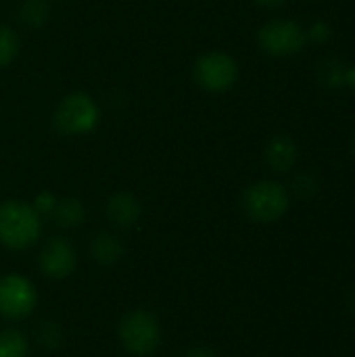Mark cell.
I'll use <instances>...</instances> for the list:
<instances>
[{
    "label": "cell",
    "mask_w": 355,
    "mask_h": 357,
    "mask_svg": "<svg viewBox=\"0 0 355 357\" xmlns=\"http://www.w3.org/2000/svg\"><path fill=\"white\" fill-rule=\"evenodd\" d=\"M354 151H355V138H354Z\"/></svg>",
    "instance_id": "21"
},
{
    "label": "cell",
    "mask_w": 355,
    "mask_h": 357,
    "mask_svg": "<svg viewBox=\"0 0 355 357\" xmlns=\"http://www.w3.org/2000/svg\"><path fill=\"white\" fill-rule=\"evenodd\" d=\"M19 50H21L19 33L10 25L0 23V69L8 67L19 56Z\"/></svg>",
    "instance_id": "16"
},
{
    "label": "cell",
    "mask_w": 355,
    "mask_h": 357,
    "mask_svg": "<svg viewBox=\"0 0 355 357\" xmlns=\"http://www.w3.org/2000/svg\"><path fill=\"white\" fill-rule=\"evenodd\" d=\"M0 357H29V339L19 328L0 331Z\"/></svg>",
    "instance_id": "13"
},
{
    "label": "cell",
    "mask_w": 355,
    "mask_h": 357,
    "mask_svg": "<svg viewBox=\"0 0 355 357\" xmlns=\"http://www.w3.org/2000/svg\"><path fill=\"white\" fill-rule=\"evenodd\" d=\"M38 299V289L27 276L17 272L0 276V318L21 322L36 312Z\"/></svg>",
    "instance_id": "5"
},
{
    "label": "cell",
    "mask_w": 355,
    "mask_h": 357,
    "mask_svg": "<svg viewBox=\"0 0 355 357\" xmlns=\"http://www.w3.org/2000/svg\"><path fill=\"white\" fill-rule=\"evenodd\" d=\"M50 218L54 220V224L63 230H73L80 228L86 220V207L80 199L75 197H67V199H59Z\"/></svg>",
    "instance_id": "12"
},
{
    "label": "cell",
    "mask_w": 355,
    "mask_h": 357,
    "mask_svg": "<svg viewBox=\"0 0 355 357\" xmlns=\"http://www.w3.org/2000/svg\"><path fill=\"white\" fill-rule=\"evenodd\" d=\"M184 357H218L211 349H207V347H192V349H188Z\"/></svg>",
    "instance_id": "19"
},
{
    "label": "cell",
    "mask_w": 355,
    "mask_h": 357,
    "mask_svg": "<svg viewBox=\"0 0 355 357\" xmlns=\"http://www.w3.org/2000/svg\"><path fill=\"white\" fill-rule=\"evenodd\" d=\"M262 50L270 56H293L303 50L308 33L303 27L289 19H272L257 31Z\"/></svg>",
    "instance_id": "7"
},
{
    "label": "cell",
    "mask_w": 355,
    "mask_h": 357,
    "mask_svg": "<svg viewBox=\"0 0 355 357\" xmlns=\"http://www.w3.org/2000/svg\"><path fill=\"white\" fill-rule=\"evenodd\" d=\"M289 190L274 180H259L245 188L241 207L245 215L257 224H274L289 211Z\"/></svg>",
    "instance_id": "3"
},
{
    "label": "cell",
    "mask_w": 355,
    "mask_h": 357,
    "mask_svg": "<svg viewBox=\"0 0 355 357\" xmlns=\"http://www.w3.org/2000/svg\"><path fill=\"white\" fill-rule=\"evenodd\" d=\"M33 337H36V343L42 347V349H59L63 345V339H65V333L61 328L59 322H52V320H42L36 331H33Z\"/></svg>",
    "instance_id": "14"
},
{
    "label": "cell",
    "mask_w": 355,
    "mask_h": 357,
    "mask_svg": "<svg viewBox=\"0 0 355 357\" xmlns=\"http://www.w3.org/2000/svg\"><path fill=\"white\" fill-rule=\"evenodd\" d=\"M105 213H107V220L115 228L128 230V228L138 224V220L142 215V205H140L136 195H132L128 190H119V192H113L107 199Z\"/></svg>",
    "instance_id": "9"
},
{
    "label": "cell",
    "mask_w": 355,
    "mask_h": 357,
    "mask_svg": "<svg viewBox=\"0 0 355 357\" xmlns=\"http://www.w3.org/2000/svg\"><path fill=\"white\" fill-rule=\"evenodd\" d=\"M126 255V247L121 243V238L113 232H96L90 241V257L98 264V266H115L123 259Z\"/></svg>",
    "instance_id": "11"
},
{
    "label": "cell",
    "mask_w": 355,
    "mask_h": 357,
    "mask_svg": "<svg viewBox=\"0 0 355 357\" xmlns=\"http://www.w3.org/2000/svg\"><path fill=\"white\" fill-rule=\"evenodd\" d=\"M50 4L48 0H23L19 6V17L29 27H40L48 21Z\"/></svg>",
    "instance_id": "15"
},
{
    "label": "cell",
    "mask_w": 355,
    "mask_h": 357,
    "mask_svg": "<svg viewBox=\"0 0 355 357\" xmlns=\"http://www.w3.org/2000/svg\"><path fill=\"white\" fill-rule=\"evenodd\" d=\"M253 2L259 4V6H266V8H276V6L285 4L287 0H253Z\"/></svg>",
    "instance_id": "20"
},
{
    "label": "cell",
    "mask_w": 355,
    "mask_h": 357,
    "mask_svg": "<svg viewBox=\"0 0 355 357\" xmlns=\"http://www.w3.org/2000/svg\"><path fill=\"white\" fill-rule=\"evenodd\" d=\"M266 161L276 174H287L297 163V144L287 134H276L266 146Z\"/></svg>",
    "instance_id": "10"
},
{
    "label": "cell",
    "mask_w": 355,
    "mask_h": 357,
    "mask_svg": "<svg viewBox=\"0 0 355 357\" xmlns=\"http://www.w3.org/2000/svg\"><path fill=\"white\" fill-rule=\"evenodd\" d=\"M117 339L130 356L151 357L163 341L161 322L144 307L128 310L117 322Z\"/></svg>",
    "instance_id": "2"
},
{
    "label": "cell",
    "mask_w": 355,
    "mask_h": 357,
    "mask_svg": "<svg viewBox=\"0 0 355 357\" xmlns=\"http://www.w3.org/2000/svg\"><path fill=\"white\" fill-rule=\"evenodd\" d=\"M77 251L67 236H52L38 255V268L48 280H65L75 272Z\"/></svg>",
    "instance_id": "8"
},
{
    "label": "cell",
    "mask_w": 355,
    "mask_h": 357,
    "mask_svg": "<svg viewBox=\"0 0 355 357\" xmlns=\"http://www.w3.org/2000/svg\"><path fill=\"white\" fill-rule=\"evenodd\" d=\"M195 82L213 94L230 90L239 79V63L224 50H209L201 54L192 65Z\"/></svg>",
    "instance_id": "6"
},
{
    "label": "cell",
    "mask_w": 355,
    "mask_h": 357,
    "mask_svg": "<svg viewBox=\"0 0 355 357\" xmlns=\"http://www.w3.org/2000/svg\"><path fill=\"white\" fill-rule=\"evenodd\" d=\"M44 222L31 203L6 199L0 203V245L8 251H27L42 238Z\"/></svg>",
    "instance_id": "1"
},
{
    "label": "cell",
    "mask_w": 355,
    "mask_h": 357,
    "mask_svg": "<svg viewBox=\"0 0 355 357\" xmlns=\"http://www.w3.org/2000/svg\"><path fill=\"white\" fill-rule=\"evenodd\" d=\"M56 197L52 195V192H48V190H42L40 195H36V199H33V209L44 218V215H50L52 213V209H54V205H56Z\"/></svg>",
    "instance_id": "18"
},
{
    "label": "cell",
    "mask_w": 355,
    "mask_h": 357,
    "mask_svg": "<svg viewBox=\"0 0 355 357\" xmlns=\"http://www.w3.org/2000/svg\"><path fill=\"white\" fill-rule=\"evenodd\" d=\"M293 192L297 197H301V199H310V197H314L318 192V184L310 174H299L293 180Z\"/></svg>",
    "instance_id": "17"
},
{
    "label": "cell",
    "mask_w": 355,
    "mask_h": 357,
    "mask_svg": "<svg viewBox=\"0 0 355 357\" xmlns=\"http://www.w3.org/2000/svg\"><path fill=\"white\" fill-rule=\"evenodd\" d=\"M100 121L98 102L88 92H71L61 98L54 109L52 123L63 136H86L96 130Z\"/></svg>",
    "instance_id": "4"
}]
</instances>
